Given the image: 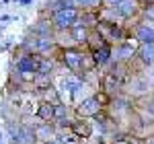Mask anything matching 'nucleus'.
<instances>
[{"mask_svg":"<svg viewBox=\"0 0 154 144\" xmlns=\"http://www.w3.org/2000/svg\"><path fill=\"white\" fill-rule=\"evenodd\" d=\"M51 23H54V29L56 31H66V29H72L74 25L78 23V17H80V8L76 6H68V8H58L51 14Z\"/></svg>","mask_w":154,"mask_h":144,"instance_id":"nucleus-1","label":"nucleus"},{"mask_svg":"<svg viewBox=\"0 0 154 144\" xmlns=\"http://www.w3.org/2000/svg\"><path fill=\"white\" fill-rule=\"evenodd\" d=\"M125 25L130 27V35L138 41V43H154V23L148 19L138 17L136 23L125 21Z\"/></svg>","mask_w":154,"mask_h":144,"instance_id":"nucleus-2","label":"nucleus"},{"mask_svg":"<svg viewBox=\"0 0 154 144\" xmlns=\"http://www.w3.org/2000/svg\"><path fill=\"white\" fill-rule=\"evenodd\" d=\"M86 48H68L62 49V56H60V62L68 68L74 74H82L84 72V56H86Z\"/></svg>","mask_w":154,"mask_h":144,"instance_id":"nucleus-3","label":"nucleus"},{"mask_svg":"<svg viewBox=\"0 0 154 144\" xmlns=\"http://www.w3.org/2000/svg\"><path fill=\"white\" fill-rule=\"evenodd\" d=\"M103 109H105V107L99 103V99H97L95 93H93V95H86L84 99H80L78 103H74V115L93 120V117H95V115H99Z\"/></svg>","mask_w":154,"mask_h":144,"instance_id":"nucleus-4","label":"nucleus"},{"mask_svg":"<svg viewBox=\"0 0 154 144\" xmlns=\"http://www.w3.org/2000/svg\"><path fill=\"white\" fill-rule=\"evenodd\" d=\"M70 132L78 138V140H91L93 138V134H95V124L88 120V117H78V115H74L70 120Z\"/></svg>","mask_w":154,"mask_h":144,"instance_id":"nucleus-5","label":"nucleus"},{"mask_svg":"<svg viewBox=\"0 0 154 144\" xmlns=\"http://www.w3.org/2000/svg\"><path fill=\"white\" fill-rule=\"evenodd\" d=\"M35 138H37V144H49L56 140L58 136V128L54 121H37L35 126Z\"/></svg>","mask_w":154,"mask_h":144,"instance_id":"nucleus-6","label":"nucleus"},{"mask_svg":"<svg viewBox=\"0 0 154 144\" xmlns=\"http://www.w3.org/2000/svg\"><path fill=\"white\" fill-rule=\"evenodd\" d=\"M115 11L119 12V17H121L123 21L138 19V17H140V2H138V0H121Z\"/></svg>","mask_w":154,"mask_h":144,"instance_id":"nucleus-7","label":"nucleus"},{"mask_svg":"<svg viewBox=\"0 0 154 144\" xmlns=\"http://www.w3.org/2000/svg\"><path fill=\"white\" fill-rule=\"evenodd\" d=\"M136 60L142 64L144 68L154 66V43H140L136 52Z\"/></svg>","mask_w":154,"mask_h":144,"instance_id":"nucleus-8","label":"nucleus"},{"mask_svg":"<svg viewBox=\"0 0 154 144\" xmlns=\"http://www.w3.org/2000/svg\"><path fill=\"white\" fill-rule=\"evenodd\" d=\"M91 54H93V58H95L99 70H103V68H107V66L113 64V52H111V45H109V43L103 45V48H99V49H95V52H91Z\"/></svg>","mask_w":154,"mask_h":144,"instance_id":"nucleus-9","label":"nucleus"},{"mask_svg":"<svg viewBox=\"0 0 154 144\" xmlns=\"http://www.w3.org/2000/svg\"><path fill=\"white\" fill-rule=\"evenodd\" d=\"M35 117L39 121H54V103L51 101H37Z\"/></svg>","mask_w":154,"mask_h":144,"instance_id":"nucleus-10","label":"nucleus"},{"mask_svg":"<svg viewBox=\"0 0 154 144\" xmlns=\"http://www.w3.org/2000/svg\"><path fill=\"white\" fill-rule=\"evenodd\" d=\"M17 144H37L35 128H33V126H27V124H21V126H19V138H17Z\"/></svg>","mask_w":154,"mask_h":144,"instance_id":"nucleus-11","label":"nucleus"},{"mask_svg":"<svg viewBox=\"0 0 154 144\" xmlns=\"http://www.w3.org/2000/svg\"><path fill=\"white\" fill-rule=\"evenodd\" d=\"M103 45H107V41L103 39V35H101L97 29H91V31H88V37H86V43H84V48L88 49V52H95V49L103 48Z\"/></svg>","mask_w":154,"mask_h":144,"instance_id":"nucleus-12","label":"nucleus"},{"mask_svg":"<svg viewBox=\"0 0 154 144\" xmlns=\"http://www.w3.org/2000/svg\"><path fill=\"white\" fill-rule=\"evenodd\" d=\"M78 25H82V27H86V29H95L97 25H99V12H86V11H80Z\"/></svg>","mask_w":154,"mask_h":144,"instance_id":"nucleus-13","label":"nucleus"},{"mask_svg":"<svg viewBox=\"0 0 154 144\" xmlns=\"http://www.w3.org/2000/svg\"><path fill=\"white\" fill-rule=\"evenodd\" d=\"M88 31H91V29H86V27H82V25H78V23L70 29V33H72V37H74V41H76L78 48H84L86 37H88Z\"/></svg>","mask_w":154,"mask_h":144,"instance_id":"nucleus-14","label":"nucleus"},{"mask_svg":"<svg viewBox=\"0 0 154 144\" xmlns=\"http://www.w3.org/2000/svg\"><path fill=\"white\" fill-rule=\"evenodd\" d=\"M76 6L86 12H99L103 6V0H76Z\"/></svg>","mask_w":154,"mask_h":144,"instance_id":"nucleus-15","label":"nucleus"},{"mask_svg":"<svg viewBox=\"0 0 154 144\" xmlns=\"http://www.w3.org/2000/svg\"><path fill=\"white\" fill-rule=\"evenodd\" d=\"M140 17H142V19H148V21H152V23H154V2L144 4L142 8H140Z\"/></svg>","mask_w":154,"mask_h":144,"instance_id":"nucleus-16","label":"nucleus"},{"mask_svg":"<svg viewBox=\"0 0 154 144\" xmlns=\"http://www.w3.org/2000/svg\"><path fill=\"white\" fill-rule=\"evenodd\" d=\"M121 0H103V6H109V8H117V4Z\"/></svg>","mask_w":154,"mask_h":144,"instance_id":"nucleus-17","label":"nucleus"},{"mask_svg":"<svg viewBox=\"0 0 154 144\" xmlns=\"http://www.w3.org/2000/svg\"><path fill=\"white\" fill-rule=\"evenodd\" d=\"M17 2H19V4H23V6H27V4H31L33 0H17Z\"/></svg>","mask_w":154,"mask_h":144,"instance_id":"nucleus-18","label":"nucleus"},{"mask_svg":"<svg viewBox=\"0 0 154 144\" xmlns=\"http://www.w3.org/2000/svg\"><path fill=\"white\" fill-rule=\"evenodd\" d=\"M146 144H154V134H152V136H148V138H146Z\"/></svg>","mask_w":154,"mask_h":144,"instance_id":"nucleus-19","label":"nucleus"},{"mask_svg":"<svg viewBox=\"0 0 154 144\" xmlns=\"http://www.w3.org/2000/svg\"><path fill=\"white\" fill-rule=\"evenodd\" d=\"M2 142H4V134L0 132V144H2Z\"/></svg>","mask_w":154,"mask_h":144,"instance_id":"nucleus-20","label":"nucleus"},{"mask_svg":"<svg viewBox=\"0 0 154 144\" xmlns=\"http://www.w3.org/2000/svg\"><path fill=\"white\" fill-rule=\"evenodd\" d=\"M99 144H107V142H103V140H101V142H99Z\"/></svg>","mask_w":154,"mask_h":144,"instance_id":"nucleus-21","label":"nucleus"},{"mask_svg":"<svg viewBox=\"0 0 154 144\" xmlns=\"http://www.w3.org/2000/svg\"><path fill=\"white\" fill-rule=\"evenodd\" d=\"M74 144H82V142H74Z\"/></svg>","mask_w":154,"mask_h":144,"instance_id":"nucleus-22","label":"nucleus"},{"mask_svg":"<svg viewBox=\"0 0 154 144\" xmlns=\"http://www.w3.org/2000/svg\"><path fill=\"white\" fill-rule=\"evenodd\" d=\"M152 101H154V93H152Z\"/></svg>","mask_w":154,"mask_h":144,"instance_id":"nucleus-23","label":"nucleus"}]
</instances>
